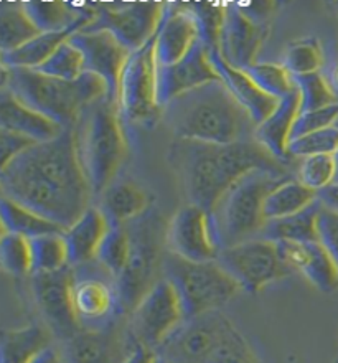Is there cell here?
<instances>
[{
    "instance_id": "obj_34",
    "label": "cell",
    "mask_w": 338,
    "mask_h": 363,
    "mask_svg": "<svg viewBox=\"0 0 338 363\" xmlns=\"http://www.w3.org/2000/svg\"><path fill=\"white\" fill-rule=\"evenodd\" d=\"M28 241L30 253H32V274L57 272L69 266L68 248L63 233L37 236Z\"/></svg>"
},
{
    "instance_id": "obj_20",
    "label": "cell",
    "mask_w": 338,
    "mask_h": 363,
    "mask_svg": "<svg viewBox=\"0 0 338 363\" xmlns=\"http://www.w3.org/2000/svg\"><path fill=\"white\" fill-rule=\"evenodd\" d=\"M220 79L210 62L208 48L196 42L180 62L170 67H157V101L160 108L176 96Z\"/></svg>"
},
{
    "instance_id": "obj_11",
    "label": "cell",
    "mask_w": 338,
    "mask_h": 363,
    "mask_svg": "<svg viewBox=\"0 0 338 363\" xmlns=\"http://www.w3.org/2000/svg\"><path fill=\"white\" fill-rule=\"evenodd\" d=\"M216 263L240 286L241 291L249 294H256L272 282L294 274L282 258L279 245L261 238L221 250Z\"/></svg>"
},
{
    "instance_id": "obj_22",
    "label": "cell",
    "mask_w": 338,
    "mask_h": 363,
    "mask_svg": "<svg viewBox=\"0 0 338 363\" xmlns=\"http://www.w3.org/2000/svg\"><path fill=\"white\" fill-rule=\"evenodd\" d=\"M277 245L287 266L304 276L317 291L332 294L338 289V266L320 241H281Z\"/></svg>"
},
{
    "instance_id": "obj_39",
    "label": "cell",
    "mask_w": 338,
    "mask_h": 363,
    "mask_svg": "<svg viewBox=\"0 0 338 363\" xmlns=\"http://www.w3.org/2000/svg\"><path fill=\"white\" fill-rule=\"evenodd\" d=\"M324 65V52L319 40L305 38L291 43L284 53V67L292 77L320 72Z\"/></svg>"
},
{
    "instance_id": "obj_42",
    "label": "cell",
    "mask_w": 338,
    "mask_h": 363,
    "mask_svg": "<svg viewBox=\"0 0 338 363\" xmlns=\"http://www.w3.org/2000/svg\"><path fill=\"white\" fill-rule=\"evenodd\" d=\"M338 149V125L317 130V133L292 139L287 152L292 159L312 157V155H334Z\"/></svg>"
},
{
    "instance_id": "obj_21",
    "label": "cell",
    "mask_w": 338,
    "mask_h": 363,
    "mask_svg": "<svg viewBox=\"0 0 338 363\" xmlns=\"http://www.w3.org/2000/svg\"><path fill=\"white\" fill-rule=\"evenodd\" d=\"M198 40V27L186 4H165L162 22L155 35L157 67H170L180 62Z\"/></svg>"
},
{
    "instance_id": "obj_15",
    "label": "cell",
    "mask_w": 338,
    "mask_h": 363,
    "mask_svg": "<svg viewBox=\"0 0 338 363\" xmlns=\"http://www.w3.org/2000/svg\"><path fill=\"white\" fill-rule=\"evenodd\" d=\"M233 327L221 311L186 319L171 332L155 355L165 363H208Z\"/></svg>"
},
{
    "instance_id": "obj_33",
    "label": "cell",
    "mask_w": 338,
    "mask_h": 363,
    "mask_svg": "<svg viewBox=\"0 0 338 363\" xmlns=\"http://www.w3.org/2000/svg\"><path fill=\"white\" fill-rule=\"evenodd\" d=\"M40 35L38 28L25 13L22 2L0 4V48L2 53L13 52Z\"/></svg>"
},
{
    "instance_id": "obj_31",
    "label": "cell",
    "mask_w": 338,
    "mask_h": 363,
    "mask_svg": "<svg viewBox=\"0 0 338 363\" xmlns=\"http://www.w3.org/2000/svg\"><path fill=\"white\" fill-rule=\"evenodd\" d=\"M0 216H2L4 233L18 235L27 240L43 235L64 233V230L55 225L53 221L43 218L35 211L25 208V206L15 203V201L5 199V196L0 199Z\"/></svg>"
},
{
    "instance_id": "obj_3",
    "label": "cell",
    "mask_w": 338,
    "mask_h": 363,
    "mask_svg": "<svg viewBox=\"0 0 338 363\" xmlns=\"http://www.w3.org/2000/svg\"><path fill=\"white\" fill-rule=\"evenodd\" d=\"M160 119L175 139L228 145L251 140L256 124L221 79L176 96Z\"/></svg>"
},
{
    "instance_id": "obj_35",
    "label": "cell",
    "mask_w": 338,
    "mask_h": 363,
    "mask_svg": "<svg viewBox=\"0 0 338 363\" xmlns=\"http://www.w3.org/2000/svg\"><path fill=\"white\" fill-rule=\"evenodd\" d=\"M129 250L130 241L125 226H109L98 251H96L94 259L104 269H108L116 277V281H118L120 272L125 268V263H128Z\"/></svg>"
},
{
    "instance_id": "obj_9",
    "label": "cell",
    "mask_w": 338,
    "mask_h": 363,
    "mask_svg": "<svg viewBox=\"0 0 338 363\" xmlns=\"http://www.w3.org/2000/svg\"><path fill=\"white\" fill-rule=\"evenodd\" d=\"M72 297L78 324L84 330H99L125 319L120 309L118 281L98 261L72 266Z\"/></svg>"
},
{
    "instance_id": "obj_30",
    "label": "cell",
    "mask_w": 338,
    "mask_h": 363,
    "mask_svg": "<svg viewBox=\"0 0 338 363\" xmlns=\"http://www.w3.org/2000/svg\"><path fill=\"white\" fill-rule=\"evenodd\" d=\"M52 334L42 324L4 330L0 340V363H30L52 345Z\"/></svg>"
},
{
    "instance_id": "obj_41",
    "label": "cell",
    "mask_w": 338,
    "mask_h": 363,
    "mask_svg": "<svg viewBox=\"0 0 338 363\" xmlns=\"http://www.w3.org/2000/svg\"><path fill=\"white\" fill-rule=\"evenodd\" d=\"M37 72L47 74V77L63 79V82H74L84 73L83 55L74 45L64 42Z\"/></svg>"
},
{
    "instance_id": "obj_26",
    "label": "cell",
    "mask_w": 338,
    "mask_h": 363,
    "mask_svg": "<svg viewBox=\"0 0 338 363\" xmlns=\"http://www.w3.org/2000/svg\"><path fill=\"white\" fill-rule=\"evenodd\" d=\"M108 228L109 223L99 206L91 205L63 233L68 248L69 266H79L93 261Z\"/></svg>"
},
{
    "instance_id": "obj_14",
    "label": "cell",
    "mask_w": 338,
    "mask_h": 363,
    "mask_svg": "<svg viewBox=\"0 0 338 363\" xmlns=\"http://www.w3.org/2000/svg\"><path fill=\"white\" fill-rule=\"evenodd\" d=\"M94 20L86 30H106L133 53L149 43L159 32L165 4L108 2L94 4Z\"/></svg>"
},
{
    "instance_id": "obj_51",
    "label": "cell",
    "mask_w": 338,
    "mask_h": 363,
    "mask_svg": "<svg viewBox=\"0 0 338 363\" xmlns=\"http://www.w3.org/2000/svg\"><path fill=\"white\" fill-rule=\"evenodd\" d=\"M332 86H334V89L337 91V94H338V65L334 69V74H332Z\"/></svg>"
},
{
    "instance_id": "obj_47",
    "label": "cell",
    "mask_w": 338,
    "mask_h": 363,
    "mask_svg": "<svg viewBox=\"0 0 338 363\" xmlns=\"http://www.w3.org/2000/svg\"><path fill=\"white\" fill-rule=\"evenodd\" d=\"M33 140H30L23 135L7 133V130H0V152H2V165L9 164L10 160L25 152L28 147H32Z\"/></svg>"
},
{
    "instance_id": "obj_4",
    "label": "cell",
    "mask_w": 338,
    "mask_h": 363,
    "mask_svg": "<svg viewBox=\"0 0 338 363\" xmlns=\"http://www.w3.org/2000/svg\"><path fill=\"white\" fill-rule=\"evenodd\" d=\"M73 135L79 167L93 200L98 201L116 182L128 154V139L118 104L109 101L108 96L86 104L73 125Z\"/></svg>"
},
{
    "instance_id": "obj_45",
    "label": "cell",
    "mask_w": 338,
    "mask_h": 363,
    "mask_svg": "<svg viewBox=\"0 0 338 363\" xmlns=\"http://www.w3.org/2000/svg\"><path fill=\"white\" fill-rule=\"evenodd\" d=\"M338 121V104L329 106V108L309 111V113H302L297 116L294 129H292L291 140L302 138V135L317 133V130L332 128L337 125Z\"/></svg>"
},
{
    "instance_id": "obj_40",
    "label": "cell",
    "mask_w": 338,
    "mask_h": 363,
    "mask_svg": "<svg viewBox=\"0 0 338 363\" xmlns=\"http://www.w3.org/2000/svg\"><path fill=\"white\" fill-rule=\"evenodd\" d=\"M0 261L5 272L17 279H27L32 274L30 241L23 236L4 233L0 238Z\"/></svg>"
},
{
    "instance_id": "obj_24",
    "label": "cell",
    "mask_w": 338,
    "mask_h": 363,
    "mask_svg": "<svg viewBox=\"0 0 338 363\" xmlns=\"http://www.w3.org/2000/svg\"><path fill=\"white\" fill-rule=\"evenodd\" d=\"M299 113L300 96L295 88V91H292L286 98L279 99L276 109L272 111L264 123L256 125L253 139L262 145L272 157L289 164L292 157L287 152V147H289L291 134Z\"/></svg>"
},
{
    "instance_id": "obj_17",
    "label": "cell",
    "mask_w": 338,
    "mask_h": 363,
    "mask_svg": "<svg viewBox=\"0 0 338 363\" xmlns=\"http://www.w3.org/2000/svg\"><path fill=\"white\" fill-rule=\"evenodd\" d=\"M167 250L193 263L216 261L220 248L210 230L208 211L195 205H184L169 221Z\"/></svg>"
},
{
    "instance_id": "obj_54",
    "label": "cell",
    "mask_w": 338,
    "mask_h": 363,
    "mask_svg": "<svg viewBox=\"0 0 338 363\" xmlns=\"http://www.w3.org/2000/svg\"><path fill=\"white\" fill-rule=\"evenodd\" d=\"M335 363H338V357H337V359H335Z\"/></svg>"
},
{
    "instance_id": "obj_25",
    "label": "cell",
    "mask_w": 338,
    "mask_h": 363,
    "mask_svg": "<svg viewBox=\"0 0 338 363\" xmlns=\"http://www.w3.org/2000/svg\"><path fill=\"white\" fill-rule=\"evenodd\" d=\"M0 130L23 135V138L40 144L58 138L63 128L18 103L7 89H2L0 93Z\"/></svg>"
},
{
    "instance_id": "obj_28",
    "label": "cell",
    "mask_w": 338,
    "mask_h": 363,
    "mask_svg": "<svg viewBox=\"0 0 338 363\" xmlns=\"http://www.w3.org/2000/svg\"><path fill=\"white\" fill-rule=\"evenodd\" d=\"M91 22H79L73 27L62 32H47L40 33L23 47H20L13 52L2 53V67L4 68H27L37 69L38 67L47 62L64 42H68L74 33L81 32L88 27Z\"/></svg>"
},
{
    "instance_id": "obj_56",
    "label": "cell",
    "mask_w": 338,
    "mask_h": 363,
    "mask_svg": "<svg viewBox=\"0 0 338 363\" xmlns=\"http://www.w3.org/2000/svg\"><path fill=\"white\" fill-rule=\"evenodd\" d=\"M337 7H338V4H337Z\"/></svg>"
},
{
    "instance_id": "obj_29",
    "label": "cell",
    "mask_w": 338,
    "mask_h": 363,
    "mask_svg": "<svg viewBox=\"0 0 338 363\" xmlns=\"http://www.w3.org/2000/svg\"><path fill=\"white\" fill-rule=\"evenodd\" d=\"M320 210L322 205L317 200L299 213L284 216V218L267 220L257 238L274 241V243H281V241H295V243L319 241L317 221H319Z\"/></svg>"
},
{
    "instance_id": "obj_13",
    "label": "cell",
    "mask_w": 338,
    "mask_h": 363,
    "mask_svg": "<svg viewBox=\"0 0 338 363\" xmlns=\"http://www.w3.org/2000/svg\"><path fill=\"white\" fill-rule=\"evenodd\" d=\"M25 281L42 325L55 340L64 344L81 330L73 307L72 266L47 274H30Z\"/></svg>"
},
{
    "instance_id": "obj_53",
    "label": "cell",
    "mask_w": 338,
    "mask_h": 363,
    "mask_svg": "<svg viewBox=\"0 0 338 363\" xmlns=\"http://www.w3.org/2000/svg\"><path fill=\"white\" fill-rule=\"evenodd\" d=\"M155 363H165V362H162V360H160V359H159V357H157V362H155Z\"/></svg>"
},
{
    "instance_id": "obj_52",
    "label": "cell",
    "mask_w": 338,
    "mask_h": 363,
    "mask_svg": "<svg viewBox=\"0 0 338 363\" xmlns=\"http://www.w3.org/2000/svg\"><path fill=\"white\" fill-rule=\"evenodd\" d=\"M334 162H335V182H334V184H338V149H337V152L334 154Z\"/></svg>"
},
{
    "instance_id": "obj_55",
    "label": "cell",
    "mask_w": 338,
    "mask_h": 363,
    "mask_svg": "<svg viewBox=\"0 0 338 363\" xmlns=\"http://www.w3.org/2000/svg\"><path fill=\"white\" fill-rule=\"evenodd\" d=\"M337 125H338V121H337Z\"/></svg>"
},
{
    "instance_id": "obj_16",
    "label": "cell",
    "mask_w": 338,
    "mask_h": 363,
    "mask_svg": "<svg viewBox=\"0 0 338 363\" xmlns=\"http://www.w3.org/2000/svg\"><path fill=\"white\" fill-rule=\"evenodd\" d=\"M83 55L84 73L96 74L108 89V99L118 104L119 79L130 52L106 30H86L69 38Z\"/></svg>"
},
{
    "instance_id": "obj_37",
    "label": "cell",
    "mask_w": 338,
    "mask_h": 363,
    "mask_svg": "<svg viewBox=\"0 0 338 363\" xmlns=\"http://www.w3.org/2000/svg\"><path fill=\"white\" fill-rule=\"evenodd\" d=\"M186 7L190 9V12L195 17L200 42L208 48V52L218 50L221 28H223L226 15V4L188 2Z\"/></svg>"
},
{
    "instance_id": "obj_7",
    "label": "cell",
    "mask_w": 338,
    "mask_h": 363,
    "mask_svg": "<svg viewBox=\"0 0 338 363\" xmlns=\"http://www.w3.org/2000/svg\"><path fill=\"white\" fill-rule=\"evenodd\" d=\"M130 250L124 271L118 277L123 314L128 317L140 299L162 279L167 255L169 221L152 205L144 215L125 223Z\"/></svg>"
},
{
    "instance_id": "obj_23",
    "label": "cell",
    "mask_w": 338,
    "mask_h": 363,
    "mask_svg": "<svg viewBox=\"0 0 338 363\" xmlns=\"http://www.w3.org/2000/svg\"><path fill=\"white\" fill-rule=\"evenodd\" d=\"M208 55L216 74H218L225 86L228 88L231 96H233V98L246 109V113L249 114L253 123L256 125L264 123V121L269 118L272 111L276 109L279 99L262 93L243 69H236L233 67H230V65L221 58L218 50L208 52Z\"/></svg>"
},
{
    "instance_id": "obj_27",
    "label": "cell",
    "mask_w": 338,
    "mask_h": 363,
    "mask_svg": "<svg viewBox=\"0 0 338 363\" xmlns=\"http://www.w3.org/2000/svg\"><path fill=\"white\" fill-rule=\"evenodd\" d=\"M98 201L109 226L129 223L152 206L147 191L133 182H113Z\"/></svg>"
},
{
    "instance_id": "obj_19",
    "label": "cell",
    "mask_w": 338,
    "mask_h": 363,
    "mask_svg": "<svg viewBox=\"0 0 338 363\" xmlns=\"http://www.w3.org/2000/svg\"><path fill=\"white\" fill-rule=\"evenodd\" d=\"M269 35L266 23H256L241 12L238 4H226L218 52L230 67L244 69L256 63L262 43Z\"/></svg>"
},
{
    "instance_id": "obj_43",
    "label": "cell",
    "mask_w": 338,
    "mask_h": 363,
    "mask_svg": "<svg viewBox=\"0 0 338 363\" xmlns=\"http://www.w3.org/2000/svg\"><path fill=\"white\" fill-rule=\"evenodd\" d=\"M297 180L307 189L319 194L320 190L334 185L335 162L334 155H312L300 160L297 169Z\"/></svg>"
},
{
    "instance_id": "obj_2",
    "label": "cell",
    "mask_w": 338,
    "mask_h": 363,
    "mask_svg": "<svg viewBox=\"0 0 338 363\" xmlns=\"http://www.w3.org/2000/svg\"><path fill=\"white\" fill-rule=\"evenodd\" d=\"M167 159L186 205L208 213L236 180L253 170L292 177L289 164L272 157L254 139L228 145L174 139Z\"/></svg>"
},
{
    "instance_id": "obj_44",
    "label": "cell",
    "mask_w": 338,
    "mask_h": 363,
    "mask_svg": "<svg viewBox=\"0 0 338 363\" xmlns=\"http://www.w3.org/2000/svg\"><path fill=\"white\" fill-rule=\"evenodd\" d=\"M208 363H261L253 347L244 339V335L233 325L221 342Z\"/></svg>"
},
{
    "instance_id": "obj_18",
    "label": "cell",
    "mask_w": 338,
    "mask_h": 363,
    "mask_svg": "<svg viewBox=\"0 0 338 363\" xmlns=\"http://www.w3.org/2000/svg\"><path fill=\"white\" fill-rule=\"evenodd\" d=\"M60 350L64 363H124L135 349L130 344L125 317L106 329H81Z\"/></svg>"
},
{
    "instance_id": "obj_48",
    "label": "cell",
    "mask_w": 338,
    "mask_h": 363,
    "mask_svg": "<svg viewBox=\"0 0 338 363\" xmlns=\"http://www.w3.org/2000/svg\"><path fill=\"white\" fill-rule=\"evenodd\" d=\"M317 200L320 201V205L324 206V208L337 211L338 213V184H334L327 186L324 190H320L319 194H317Z\"/></svg>"
},
{
    "instance_id": "obj_1",
    "label": "cell",
    "mask_w": 338,
    "mask_h": 363,
    "mask_svg": "<svg viewBox=\"0 0 338 363\" xmlns=\"http://www.w3.org/2000/svg\"><path fill=\"white\" fill-rule=\"evenodd\" d=\"M2 196L67 231L91 206L93 195L79 167L73 128L33 144L0 169Z\"/></svg>"
},
{
    "instance_id": "obj_50",
    "label": "cell",
    "mask_w": 338,
    "mask_h": 363,
    "mask_svg": "<svg viewBox=\"0 0 338 363\" xmlns=\"http://www.w3.org/2000/svg\"><path fill=\"white\" fill-rule=\"evenodd\" d=\"M155 362H157V355H155V352L139 347V349H135L133 354H130L129 359L124 363H155Z\"/></svg>"
},
{
    "instance_id": "obj_6",
    "label": "cell",
    "mask_w": 338,
    "mask_h": 363,
    "mask_svg": "<svg viewBox=\"0 0 338 363\" xmlns=\"http://www.w3.org/2000/svg\"><path fill=\"white\" fill-rule=\"evenodd\" d=\"M292 180L267 170H253L236 180L210 211V230L220 251L259 236L264 226L262 206L271 190Z\"/></svg>"
},
{
    "instance_id": "obj_49",
    "label": "cell",
    "mask_w": 338,
    "mask_h": 363,
    "mask_svg": "<svg viewBox=\"0 0 338 363\" xmlns=\"http://www.w3.org/2000/svg\"><path fill=\"white\" fill-rule=\"evenodd\" d=\"M30 363H64V359L62 355V350L57 349V347L50 345L48 349H45L42 354L35 357Z\"/></svg>"
},
{
    "instance_id": "obj_8",
    "label": "cell",
    "mask_w": 338,
    "mask_h": 363,
    "mask_svg": "<svg viewBox=\"0 0 338 363\" xmlns=\"http://www.w3.org/2000/svg\"><path fill=\"white\" fill-rule=\"evenodd\" d=\"M162 277L179 294L185 320L221 311L241 291L240 286L216 263H193L167 251Z\"/></svg>"
},
{
    "instance_id": "obj_46",
    "label": "cell",
    "mask_w": 338,
    "mask_h": 363,
    "mask_svg": "<svg viewBox=\"0 0 338 363\" xmlns=\"http://www.w3.org/2000/svg\"><path fill=\"white\" fill-rule=\"evenodd\" d=\"M317 230H319V241L329 250L332 258L335 259L338 266V213L337 211L327 210L322 206L317 221Z\"/></svg>"
},
{
    "instance_id": "obj_12",
    "label": "cell",
    "mask_w": 338,
    "mask_h": 363,
    "mask_svg": "<svg viewBox=\"0 0 338 363\" xmlns=\"http://www.w3.org/2000/svg\"><path fill=\"white\" fill-rule=\"evenodd\" d=\"M185 320L174 286L162 277L128 315V334L134 349L157 352L164 340Z\"/></svg>"
},
{
    "instance_id": "obj_38",
    "label": "cell",
    "mask_w": 338,
    "mask_h": 363,
    "mask_svg": "<svg viewBox=\"0 0 338 363\" xmlns=\"http://www.w3.org/2000/svg\"><path fill=\"white\" fill-rule=\"evenodd\" d=\"M243 72L253 79V83L262 93L272 96L276 99L286 98L292 91H295L294 77L282 67L274 63H254L244 68Z\"/></svg>"
},
{
    "instance_id": "obj_10",
    "label": "cell",
    "mask_w": 338,
    "mask_h": 363,
    "mask_svg": "<svg viewBox=\"0 0 338 363\" xmlns=\"http://www.w3.org/2000/svg\"><path fill=\"white\" fill-rule=\"evenodd\" d=\"M118 109L123 121L130 124L154 125L162 116L157 101L155 37L129 55L119 79Z\"/></svg>"
},
{
    "instance_id": "obj_32",
    "label": "cell",
    "mask_w": 338,
    "mask_h": 363,
    "mask_svg": "<svg viewBox=\"0 0 338 363\" xmlns=\"http://www.w3.org/2000/svg\"><path fill=\"white\" fill-rule=\"evenodd\" d=\"M317 201V191L307 189L297 179L277 185L267 194L262 206L264 220H277L299 213Z\"/></svg>"
},
{
    "instance_id": "obj_5",
    "label": "cell",
    "mask_w": 338,
    "mask_h": 363,
    "mask_svg": "<svg viewBox=\"0 0 338 363\" xmlns=\"http://www.w3.org/2000/svg\"><path fill=\"white\" fill-rule=\"evenodd\" d=\"M2 89L63 129L77 124L86 104L108 94L103 79L91 73H83L74 82H63L37 69L4 67Z\"/></svg>"
},
{
    "instance_id": "obj_36",
    "label": "cell",
    "mask_w": 338,
    "mask_h": 363,
    "mask_svg": "<svg viewBox=\"0 0 338 363\" xmlns=\"http://www.w3.org/2000/svg\"><path fill=\"white\" fill-rule=\"evenodd\" d=\"M295 88L300 96V113H309L338 104V94L320 72L294 77Z\"/></svg>"
}]
</instances>
